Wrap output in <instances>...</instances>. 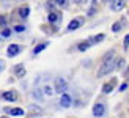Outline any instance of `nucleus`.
Returning a JSON list of instances; mask_svg holds the SVG:
<instances>
[{
	"mask_svg": "<svg viewBox=\"0 0 129 118\" xmlns=\"http://www.w3.org/2000/svg\"><path fill=\"white\" fill-rule=\"evenodd\" d=\"M2 98L6 101H16L17 99V93L14 90H10V91H5V93H2Z\"/></svg>",
	"mask_w": 129,
	"mask_h": 118,
	"instance_id": "5",
	"label": "nucleus"
},
{
	"mask_svg": "<svg viewBox=\"0 0 129 118\" xmlns=\"http://www.w3.org/2000/svg\"><path fill=\"white\" fill-rule=\"evenodd\" d=\"M101 39H104V35H102V33H99L98 36H94V38H91V39H90V41H88V44L91 46V44H94V43H99Z\"/></svg>",
	"mask_w": 129,
	"mask_h": 118,
	"instance_id": "12",
	"label": "nucleus"
},
{
	"mask_svg": "<svg viewBox=\"0 0 129 118\" xmlns=\"http://www.w3.org/2000/svg\"><path fill=\"white\" fill-rule=\"evenodd\" d=\"M121 27H123V21H118V22H115V24L112 25V30H113V32H120Z\"/></svg>",
	"mask_w": 129,
	"mask_h": 118,
	"instance_id": "14",
	"label": "nucleus"
},
{
	"mask_svg": "<svg viewBox=\"0 0 129 118\" xmlns=\"http://www.w3.org/2000/svg\"><path fill=\"white\" fill-rule=\"evenodd\" d=\"M57 19H58V16L54 14V13H52V14H49V22H55Z\"/></svg>",
	"mask_w": 129,
	"mask_h": 118,
	"instance_id": "18",
	"label": "nucleus"
},
{
	"mask_svg": "<svg viewBox=\"0 0 129 118\" xmlns=\"http://www.w3.org/2000/svg\"><path fill=\"white\" fill-rule=\"evenodd\" d=\"M11 35V30H8V28H5L3 32H2V36H6V38H8Z\"/></svg>",
	"mask_w": 129,
	"mask_h": 118,
	"instance_id": "19",
	"label": "nucleus"
},
{
	"mask_svg": "<svg viewBox=\"0 0 129 118\" xmlns=\"http://www.w3.org/2000/svg\"><path fill=\"white\" fill-rule=\"evenodd\" d=\"M124 6H126V3L123 2V0H115V2L110 3V8H112L113 11H121Z\"/></svg>",
	"mask_w": 129,
	"mask_h": 118,
	"instance_id": "6",
	"label": "nucleus"
},
{
	"mask_svg": "<svg viewBox=\"0 0 129 118\" xmlns=\"http://www.w3.org/2000/svg\"><path fill=\"white\" fill-rule=\"evenodd\" d=\"M28 13H30L28 6H24V8H21V11H19V14H21L22 17H27V16H28Z\"/></svg>",
	"mask_w": 129,
	"mask_h": 118,
	"instance_id": "15",
	"label": "nucleus"
},
{
	"mask_svg": "<svg viewBox=\"0 0 129 118\" xmlns=\"http://www.w3.org/2000/svg\"><path fill=\"white\" fill-rule=\"evenodd\" d=\"M113 54H115V50L112 49L109 54L104 57V62H102V65H101V68H99V71H98V77H102V76H106V74H109L112 69H115V60H113Z\"/></svg>",
	"mask_w": 129,
	"mask_h": 118,
	"instance_id": "1",
	"label": "nucleus"
},
{
	"mask_svg": "<svg viewBox=\"0 0 129 118\" xmlns=\"http://www.w3.org/2000/svg\"><path fill=\"white\" fill-rule=\"evenodd\" d=\"M113 85H115V80H112L110 83H106L104 87H102V91H104V93H110L112 88H113Z\"/></svg>",
	"mask_w": 129,
	"mask_h": 118,
	"instance_id": "11",
	"label": "nucleus"
},
{
	"mask_svg": "<svg viewBox=\"0 0 129 118\" xmlns=\"http://www.w3.org/2000/svg\"><path fill=\"white\" fill-rule=\"evenodd\" d=\"M0 69H2V62H0Z\"/></svg>",
	"mask_w": 129,
	"mask_h": 118,
	"instance_id": "24",
	"label": "nucleus"
},
{
	"mask_svg": "<svg viewBox=\"0 0 129 118\" xmlns=\"http://www.w3.org/2000/svg\"><path fill=\"white\" fill-rule=\"evenodd\" d=\"M57 3H58V5H66L68 2H66V0H58V2H57Z\"/></svg>",
	"mask_w": 129,
	"mask_h": 118,
	"instance_id": "23",
	"label": "nucleus"
},
{
	"mask_svg": "<svg viewBox=\"0 0 129 118\" xmlns=\"http://www.w3.org/2000/svg\"><path fill=\"white\" fill-rule=\"evenodd\" d=\"M46 47H47V43H43V44H38V46H36V47L33 49V54H35V55H36V54H40V52H41V50H44V49H46Z\"/></svg>",
	"mask_w": 129,
	"mask_h": 118,
	"instance_id": "10",
	"label": "nucleus"
},
{
	"mask_svg": "<svg viewBox=\"0 0 129 118\" xmlns=\"http://www.w3.org/2000/svg\"><path fill=\"white\" fill-rule=\"evenodd\" d=\"M104 112H106V106H104V104H96V106L93 107V115L94 116H102V115H104Z\"/></svg>",
	"mask_w": 129,
	"mask_h": 118,
	"instance_id": "4",
	"label": "nucleus"
},
{
	"mask_svg": "<svg viewBox=\"0 0 129 118\" xmlns=\"http://www.w3.org/2000/svg\"><path fill=\"white\" fill-rule=\"evenodd\" d=\"M19 52H21V46H17V44H10L8 49H6V54H8V57H16Z\"/></svg>",
	"mask_w": 129,
	"mask_h": 118,
	"instance_id": "3",
	"label": "nucleus"
},
{
	"mask_svg": "<svg viewBox=\"0 0 129 118\" xmlns=\"http://www.w3.org/2000/svg\"><path fill=\"white\" fill-rule=\"evenodd\" d=\"M16 76L17 77H24L25 76V69H24L22 65H17V66H16Z\"/></svg>",
	"mask_w": 129,
	"mask_h": 118,
	"instance_id": "9",
	"label": "nucleus"
},
{
	"mask_svg": "<svg viewBox=\"0 0 129 118\" xmlns=\"http://www.w3.org/2000/svg\"><path fill=\"white\" fill-rule=\"evenodd\" d=\"M79 27H80V21H79V19H73V21L68 24V30H71V32H73V30H77Z\"/></svg>",
	"mask_w": 129,
	"mask_h": 118,
	"instance_id": "7",
	"label": "nucleus"
},
{
	"mask_svg": "<svg viewBox=\"0 0 129 118\" xmlns=\"http://www.w3.org/2000/svg\"><path fill=\"white\" fill-rule=\"evenodd\" d=\"M43 91H44V95H47V96H52L54 95V91H52V88H50L49 85H46V87L43 88Z\"/></svg>",
	"mask_w": 129,
	"mask_h": 118,
	"instance_id": "16",
	"label": "nucleus"
},
{
	"mask_svg": "<svg viewBox=\"0 0 129 118\" xmlns=\"http://www.w3.org/2000/svg\"><path fill=\"white\" fill-rule=\"evenodd\" d=\"M3 118H8V116H3Z\"/></svg>",
	"mask_w": 129,
	"mask_h": 118,
	"instance_id": "25",
	"label": "nucleus"
},
{
	"mask_svg": "<svg viewBox=\"0 0 129 118\" xmlns=\"http://www.w3.org/2000/svg\"><path fill=\"white\" fill-rule=\"evenodd\" d=\"M126 88H127V83H123V85L120 87V91H123V90H126Z\"/></svg>",
	"mask_w": 129,
	"mask_h": 118,
	"instance_id": "22",
	"label": "nucleus"
},
{
	"mask_svg": "<svg viewBox=\"0 0 129 118\" xmlns=\"http://www.w3.org/2000/svg\"><path fill=\"white\" fill-rule=\"evenodd\" d=\"M10 115H13V116H14V115H24V110L22 109H19V107H16V109H11L10 110Z\"/></svg>",
	"mask_w": 129,
	"mask_h": 118,
	"instance_id": "13",
	"label": "nucleus"
},
{
	"mask_svg": "<svg viewBox=\"0 0 129 118\" xmlns=\"http://www.w3.org/2000/svg\"><path fill=\"white\" fill-rule=\"evenodd\" d=\"M127 47H129V35L124 36V49H127Z\"/></svg>",
	"mask_w": 129,
	"mask_h": 118,
	"instance_id": "20",
	"label": "nucleus"
},
{
	"mask_svg": "<svg viewBox=\"0 0 129 118\" xmlns=\"http://www.w3.org/2000/svg\"><path fill=\"white\" fill-rule=\"evenodd\" d=\"M88 47H90L88 43H82V44H79V50H87Z\"/></svg>",
	"mask_w": 129,
	"mask_h": 118,
	"instance_id": "17",
	"label": "nucleus"
},
{
	"mask_svg": "<svg viewBox=\"0 0 129 118\" xmlns=\"http://www.w3.org/2000/svg\"><path fill=\"white\" fill-rule=\"evenodd\" d=\"M14 30H16V32H24V30H25V27H24V25H16Z\"/></svg>",
	"mask_w": 129,
	"mask_h": 118,
	"instance_id": "21",
	"label": "nucleus"
},
{
	"mask_svg": "<svg viewBox=\"0 0 129 118\" xmlns=\"http://www.w3.org/2000/svg\"><path fill=\"white\" fill-rule=\"evenodd\" d=\"M55 90L58 91V93H61V95H66V91H68V82L64 80V79L58 77L55 80Z\"/></svg>",
	"mask_w": 129,
	"mask_h": 118,
	"instance_id": "2",
	"label": "nucleus"
},
{
	"mask_svg": "<svg viewBox=\"0 0 129 118\" xmlns=\"http://www.w3.org/2000/svg\"><path fill=\"white\" fill-rule=\"evenodd\" d=\"M60 104H61V107H69L71 106V98H69V95H63L61 99H60Z\"/></svg>",
	"mask_w": 129,
	"mask_h": 118,
	"instance_id": "8",
	"label": "nucleus"
}]
</instances>
